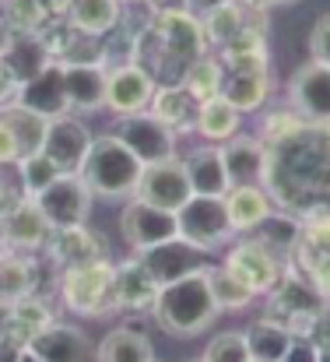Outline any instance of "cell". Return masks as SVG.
<instances>
[{
	"mask_svg": "<svg viewBox=\"0 0 330 362\" xmlns=\"http://www.w3.org/2000/svg\"><path fill=\"white\" fill-rule=\"evenodd\" d=\"M264 190L281 211L313 215L330 208V127L299 120L267 141Z\"/></svg>",
	"mask_w": 330,
	"mask_h": 362,
	"instance_id": "cell-1",
	"label": "cell"
},
{
	"mask_svg": "<svg viewBox=\"0 0 330 362\" xmlns=\"http://www.w3.org/2000/svg\"><path fill=\"white\" fill-rule=\"evenodd\" d=\"M204 271H194V274H183V278L169 281V285H158L155 303H151V317L158 320V327L165 334L187 341V338H197L201 331H208L221 317L215 299H211Z\"/></svg>",
	"mask_w": 330,
	"mask_h": 362,
	"instance_id": "cell-2",
	"label": "cell"
},
{
	"mask_svg": "<svg viewBox=\"0 0 330 362\" xmlns=\"http://www.w3.org/2000/svg\"><path fill=\"white\" fill-rule=\"evenodd\" d=\"M141 162L130 155V148L112 137V134H99L92 137V148L78 169V176L88 183V190L95 197H110V201H123L134 197L137 180H141Z\"/></svg>",
	"mask_w": 330,
	"mask_h": 362,
	"instance_id": "cell-3",
	"label": "cell"
},
{
	"mask_svg": "<svg viewBox=\"0 0 330 362\" xmlns=\"http://www.w3.org/2000/svg\"><path fill=\"white\" fill-rule=\"evenodd\" d=\"M327 310V296L302 274V271H281L278 285L267 292V317L285 324L295 338H310V327Z\"/></svg>",
	"mask_w": 330,
	"mask_h": 362,
	"instance_id": "cell-4",
	"label": "cell"
},
{
	"mask_svg": "<svg viewBox=\"0 0 330 362\" xmlns=\"http://www.w3.org/2000/svg\"><path fill=\"white\" fill-rule=\"evenodd\" d=\"M112 137H119L130 155L141 162V165H155V162H165L172 155H179V134L162 123L151 110H141V113H126V117H116L110 130Z\"/></svg>",
	"mask_w": 330,
	"mask_h": 362,
	"instance_id": "cell-5",
	"label": "cell"
},
{
	"mask_svg": "<svg viewBox=\"0 0 330 362\" xmlns=\"http://www.w3.org/2000/svg\"><path fill=\"white\" fill-rule=\"evenodd\" d=\"M60 299L78 317H106L112 313V264L95 260L85 267H67L60 274Z\"/></svg>",
	"mask_w": 330,
	"mask_h": 362,
	"instance_id": "cell-6",
	"label": "cell"
},
{
	"mask_svg": "<svg viewBox=\"0 0 330 362\" xmlns=\"http://www.w3.org/2000/svg\"><path fill=\"white\" fill-rule=\"evenodd\" d=\"M176 236L208 253H215L218 246L235 240V229L228 222L225 211V197H190L179 211H176Z\"/></svg>",
	"mask_w": 330,
	"mask_h": 362,
	"instance_id": "cell-7",
	"label": "cell"
},
{
	"mask_svg": "<svg viewBox=\"0 0 330 362\" xmlns=\"http://www.w3.org/2000/svg\"><path fill=\"white\" fill-rule=\"evenodd\" d=\"M92 201H95V194L88 190V183L78 173H60L42 194H35V204L46 215L49 229L85 226L92 215Z\"/></svg>",
	"mask_w": 330,
	"mask_h": 362,
	"instance_id": "cell-8",
	"label": "cell"
},
{
	"mask_svg": "<svg viewBox=\"0 0 330 362\" xmlns=\"http://www.w3.org/2000/svg\"><path fill=\"white\" fill-rule=\"evenodd\" d=\"M134 197L176 215V211L194 197L190 180H187V169H183V158H179V155H172V158H165V162L144 165V169H141V180H137Z\"/></svg>",
	"mask_w": 330,
	"mask_h": 362,
	"instance_id": "cell-9",
	"label": "cell"
},
{
	"mask_svg": "<svg viewBox=\"0 0 330 362\" xmlns=\"http://www.w3.org/2000/svg\"><path fill=\"white\" fill-rule=\"evenodd\" d=\"M148 39H151V42H158L165 57L179 60V67H183V71H187V64H190V60L204 57V46H208V39H204V32H201V21H197V18H190L183 7H179V11H176V7L162 11V14L155 18V25H151Z\"/></svg>",
	"mask_w": 330,
	"mask_h": 362,
	"instance_id": "cell-10",
	"label": "cell"
},
{
	"mask_svg": "<svg viewBox=\"0 0 330 362\" xmlns=\"http://www.w3.org/2000/svg\"><path fill=\"white\" fill-rule=\"evenodd\" d=\"M221 267L232 278H239L253 296H267L278 285V278H281V257H274L271 250H264L260 243H253L249 236H242L225 253Z\"/></svg>",
	"mask_w": 330,
	"mask_h": 362,
	"instance_id": "cell-11",
	"label": "cell"
},
{
	"mask_svg": "<svg viewBox=\"0 0 330 362\" xmlns=\"http://www.w3.org/2000/svg\"><path fill=\"white\" fill-rule=\"evenodd\" d=\"M92 130L88 123L74 113H60V117H49L46 123V137H42V155L60 169V173H78L88 148H92Z\"/></svg>",
	"mask_w": 330,
	"mask_h": 362,
	"instance_id": "cell-12",
	"label": "cell"
},
{
	"mask_svg": "<svg viewBox=\"0 0 330 362\" xmlns=\"http://www.w3.org/2000/svg\"><path fill=\"white\" fill-rule=\"evenodd\" d=\"M134 257L141 260V267L151 274L155 285H169V281H176V278H183V274H194V271H204V267L211 264V260H208V250L179 240V236L169 243H158V246H151V250H141V253H134Z\"/></svg>",
	"mask_w": 330,
	"mask_h": 362,
	"instance_id": "cell-13",
	"label": "cell"
},
{
	"mask_svg": "<svg viewBox=\"0 0 330 362\" xmlns=\"http://www.w3.org/2000/svg\"><path fill=\"white\" fill-rule=\"evenodd\" d=\"M119 233L134 253H141V250H151L158 243L176 240V215L134 197V201H126V208L119 215Z\"/></svg>",
	"mask_w": 330,
	"mask_h": 362,
	"instance_id": "cell-14",
	"label": "cell"
},
{
	"mask_svg": "<svg viewBox=\"0 0 330 362\" xmlns=\"http://www.w3.org/2000/svg\"><path fill=\"white\" fill-rule=\"evenodd\" d=\"M288 103L299 120L330 127V67L313 60L302 64L288 81Z\"/></svg>",
	"mask_w": 330,
	"mask_h": 362,
	"instance_id": "cell-15",
	"label": "cell"
},
{
	"mask_svg": "<svg viewBox=\"0 0 330 362\" xmlns=\"http://www.w3.org/2000/svg\"><path fill=\"white\" fill-rule=\"evenodd\" d=\"M158 81L141 67V64H123L106 71V110L112 117H126V113H141L151 106Z\"/></svg>",
	"mask_w": 330,
	"mask_h": 362,
	"instance_id": "cell-16",
	"label": "cell"
},
{
	"mask_svg": "<svg viewBox=\"0 0 330 362\" xmlns=\"http://www.w3.org/2000/svg\"><path fill=\"white\" fill-rule=\"evenodd\" d=\"M25 349L42 362H92L95 356L88 334L78 324H64V320H53L42 331H35L25 341Z\"/></svg>",
	"mask_w": 330,
	"mask_h": 362,
	"instance_id": "cell-17",
	"label": "cell"
},
{
	"mask_svg": "<svg viewBox=\"0 0 330 362\" xmlns=\"http://www.w3.org/2000/svg\"><path fill=\"white\" fill-rule=\"evenodd\" d=\"M64 95L71 113L106 110V67L99 60H64Z\"/></svg>",
	"mask_w": 330,
	"mask_h": 362,
	"instance_id": "cell-18",
	"label": "cell"
},
{
	"mask_svg": "<svg viewBox=\"0 0 330 362\" xmlns=\"http://www.w3.org/2000/svg\"><path fill=\"white\" fill-rule=\"evenodd\" d=\"M221 162L228 173V187H249L264 183L267 176V144L253 134H235L221 144Z\"/></svg>",
	"mask_w": 330,
	"mask_h": 362,
	"instance_id": "cell-19",
	"label": "cell"
},
{
	"mask_svg": "<svg viewBox=\"0 0 330 362\" xmlns=\"http://www.w3.org/2000/svg\"><path fill=\"white\" fill-rule=\"evenodd\" d=\"M14 103H21V106H28L32 113H39V117H60V113H71L67 110V95H64V67L53 60V64H46L35 78H28V81H21L18 85V95H14Z\"/></svg>",
	"mask_w": 330,
	"mask_h": 362,
	"instance_id": "cell-20",
	"label": "cell"
},
{
	"mask_svg": "<svg viewBox=\"0 0 330 362\" xmlns=\"http://www.w3.org/2000/svg\"><path fill=\"white\" fill-rule=\"evenodd\" d=\"M46 253L53 264H60L64 271L67 267H85V264H95V260H106V250L95 229L88 226H74V229H53L49 240H46Z\"/></svg>",
	"mask_w": 330,
	"mask_h": 362,
	"instance_id": "cell-21",
	"label": "cell"
},
{
	"mask_svg": "<svg viewBox=\"0 0 330 362\" xmlns=\"http://www.w3.org/2000/svg\"><path fill=\"white\" fill-rule=\"evenodd\" d=\"M183 169L190 180V190L197 197H225L228 190V173L221 162V144H197L183 155Z\"/></svg>",
	"mask_w": 330,
	"mask_h": 362,
	"instance_id": "cell-22",
	"label": "cell"
},
{
	"mask_svg": "<svg viewBox=\"0 0 330 362\" xmlns=\"http://www.w3.org/2000/svg\"><path fill=\"white\" fill-rule=\"evenodd\" d=\"M0 64L21 85V81L35 78L46 64H53V53H49V46L35 32H11L4 39V46H0Z\"/></svg>",
	"mask_w": 330,
	"mask_h": 362,
	"instance_id": "cell-23",
	"label": "cell"
},
{
	"mask_svg": "<svg viewBox=\"0 0 330 362\" xmlns=\"http://www.w3.org/2000/svg\"><path fill=\"white\" fill-rule=\"evenodd\" d=\"M0 233H4V240H7L11 250H39V246H46L53 229H49L46 215L39 211L35 197H21L7 211V218L0 222Z\"/></svg>",
	"mask_w": 330,
	"mask_h": 362,
	"instance_id": "cell-24",
	"label": "cell"
},
{
	"mask_svg": "<svg viewBox=\"0 0 330 362\" xmlns=\"http://www.w3.org/2000/svg\"><path fill=\"white\" fill-rule=\"evenodd\" d=\"M158 285L151 281V274L141 267L137 257L112 264V306L116 310H151Z\"/></svg>",
	"mask_w": 330,
	"mask_h": 362,
	"instance_id": "cell-25",
	"label": "cell"
},
{
	"mask_svg": "<svg viewBox=\"0 0 330 362\" xmlns=\"http://www.w3.org/2000/svg\"><path fill=\"white\" fill-rule=\"evenodd\" d=\"M95 362H155V345L148 338V331L119 324L102 334V341L95 345Z\"/></svg>",
	"mask_w": 330,
	"mask_h": 362,
	"instance_id": "cell-26",
	"label": "cell"
},
{
	"mask_svg": "<svg viewBox=\"0 0 330 362\" xmlns=\"http://www.w3.org/2000/svg\"><path fill=\"white\" fill-rule=\"evenodd\" d=\"M225 211H228V222H232L235 236H246L264 215L274 211V201H271V194L264 190V183L228 187V190H225Z\"/></svg>",
	"mask_w": 330,
	"mask_h": 362,
	"instance_id": "cell-27",
	"label": "cell"
},
{
	"mask_svg": "<svg viewBox=\"0 0 330 362\" xmlns=\"http://www.w3.org/2000/svg\"><path fill=\"white\" fill-rule=\"evenodd\" d=\"M218 95L232 103L242 117L257 113L271 95V71H225Z\"/></svg>",
	"mask_w": 330,
	"mask_h": 362,
	"instance_id": "cell-28",
	"label": "cell"
},
{
	"mask_svg": "<svg viewBox=\"0 0 330 362\" xmlns=\"http://www.w3.org/2000/svg\"><path fill=\"white\" fill-rule=\"evenodd\" d=\"M197 106H201V99H194L187 85L172 81V85L155 88V95H151V106H148V110H151V113H155L162 123H169V127L179 134V130H194Z\"/></svg>",
	"mask_w": 330,
	"mask_h": 362,
	"instance_id": "cell-29",
	"label": "cell"
},
{
	"mask_svg": "<svg viewBox=\"0 0 330 362\" xmlns=\"http://www.w3.org/2000/svg\"><path fill=\"white\" fill-rule=\"evenodd\" d=\"M194 130L208 141V144H225L228 137H235L242 130V113L225 103L221 95H211L197 106V120H194Z\"/></svg>",
	"mask_w": 330,
	"mask_h": 362,
	"instance_id": "cell-30",
	"label": "cell"
},
{
	"mask_svg": "<svg viewBox=\"0 0 330 362\" xmlns=\"http://www.w3.org/2000/svg\"><path fill=\"white\" fill-rule=\"evenodd\" d=\"M299 233H302L299 215H292V211H271L246 236L253 243H260L264 250H271L274 257H288L295 250V243H299Z\"/></svg>",
	"mask_w": 330,
	"mask_h": 362,
	"instance_id": "cell-31",
	"label": "cell"
},
{
	"mask_svg": "<svg viewBox=\"0 0 330 362\" xmlns=\"http://www.w3.org/2000/svg\"><path fill=\"white\" fill-rule=\"evenodd\" d=\"M246 349H249V362H281V356L292 345V331L285 324H278L274 317H260L253 320L246 331Z\"/></svg>",
	"mask_w": 330,
	"mask_h": 362,
	"instance_id": "cell-32",
	"label": "cell"
},
{
	"mask_svg": "<svg viewBox=\"0 0 330 362\" xmlns=\"http://www.w3.org/2000/svg\"><path fill=\"white\" fill-rule=\"evenodd\" d=\"M0 120L11 127V134H14V141H18V148H21V158H28V155H35V151H42V137H46V117H39V113H32L28 106H21V103H4L0 106Z\"/></svg>",
	"mask_w": 330,
	"mask_h": 362,
	"instance_id": "cell-33",
	"label": "cell"
},
{
	"mask_svg": "<svg viewBox=\"0 0 330 362\" xmlns=\"http://www.w3.org/2000/svg\"><path fill=\"white\" fill-rule=\"evenodd\" d=\"M67 14H71V25L88 35V39H99L116 28L119 21V0H67Z\"/></svg>",
	"mask_w": 330,
	"mask_h": 362,
	"instance_id": "cell-34",
	"label": "cell"
},
{
	"mask_svg": "<svg viewBox=\"0 0 330 362\" xmlns=\"http://www.w3.org/2000/svg\"><path fill=\"white\" fill-rule=\"evenodd\" d=\"M208 288H211V299H215V306H218V313H242L246 306H253V292L239 281V278H232L221 264H208Z\"/></svg>",
	"mask_w": 330,
	"mask_h": 362,
	"instance_id": "cell-35",
	"label": "cell"
},
{
	"mask_svg": "<svg viewBox=\"0 0 330 362\" xmlns=\"http://www.w3.org/2000/svg\"><path fill=\"white\" fill-rule=\"evenodd\" d=\"M201 32H204V39H208V42H215V46H228L232 39H239V35L246 32V7H242L239 0L221 4V7L211 11V14H204V18H201Z\"/></svg>",
	"mask_w": 330,
	"mask_h": 362,
	"instance_id": "cell-36",
	"label": "cell"
},
{
	"mask_svg": "<svg viewBox=\"0 0 330 362\" xmlns=\"http://www.w3.org/2000/svg\"><path fill=\"white\" fill-rule=\"evenodd\" d=\"M35 281H32V260L21 257V253H7L0 257V303H18L25 296H32Z\"/></svg>",
	"mask_w": 330,
	"mask_h": 362,
	"instance_id": "cell-37",
	"label": "cell"
},
{
	"mask_svg": "<svg viewBox=\"0 0 330 362\" xmlns=\"http://www.w3.org/2000/svg\"><path fill=\"white\" fill-rule=\"evenodd\" d=\"M221 78H225L221 60L197 57V60H190V64H187V71H183L179 85H187V88H190V95L204 103V99H211V95H218L221 92Z\"/></svg>",
	"mask_w": 330,
	"mask_h": 362,
	"instance_id": "cell-38",
	"label": "cell"
},
{
	"mask_svg": "<svg viewBox=\"0 0 330 362\" xmlns=\"http://www.w3.org/2000/svg\"><path fill=\"white\" fill-rule=\"evenodd\" d=\"M14 173H18V183H21V194L25 197H35V194H42L57 176H60V169L42 155V151H35V155H28V158H21L18 165H14Z\"/></svg>",
	"mask_w": 330,
	"mask_h": 362,
	"instance_id": "cell-39",
	"label": "cell"
},
{
	"mask_svg": "<svg viewBox=\"0 0 330 362\" xmlns=\"http://www.w3.org/2000/svg\"><path fill=\"white\" fill-rule=\"evenodd\" d=\"M204 362H249V349H246V334L228 327V331H218L208 349H204Z\"/></svg>",
	"mask_w": 330,
	"mask_h": 362,
	"instance_id": "cell-40",
	"label": "cell"
},
{
	"mask_svg": "<svg viewBox=\"0 0 330 362\" xmlns=\"http://www.w3.org/2000/svg\"><path fill=\"white\" fill-rule=\"evenodd\" d=\"M4 7H7L11 25H14L11 32H35L49 11V0H7Z\"/></svg>",
	"mask_w": 330,
	"mask_h": 362,
	"instance_id": "cell-41",
	"label": "cell"
},
{
	"mask_svg": "<svg viewBox=\"0 0 330 362\" xmlns=\"http://www.w3.org/2000/svg\"><path fill=\"white\" fill-rule=\"evenodd\" d=\"M310 60L330 67V11L320 14L310 28Z\"/></svg>",
	"mask_w": 330,
	"mask_h": 362,
	"instance_id": "cell-42",
	"label": "cell"
},
{
	"mask_svg": "<svg viewBox=\"0 0 330 362\" xmlns=\"http://www.w3.org/2000/svg\"><path fill=\"white\" fill-rule=\"evenodd\" d=\"M317 356H320V345L313 338H292V345L281 356V362H317Z\"/></svg>",
	"mask_w": 330,
	"mask_h": 362,
	"instance_id": "cell-43",
	"label": "cell"
},
{
	"mask_svg": "<svg viewBox=\"0 0 330 362\" xmlns=\"http://www.w3.org/2000/svg\"><path fill=\"white\" fill-rule=\"evenodd\" d=\"M18 162H21V148H18L11 127L0 120V165H18Z\"/></svg>",
	"mask_w": 330,
	"mask_h": 362,
	"instance_id": "cell-44",
	"label": "cell"
},
{
	"mask_svg": "<svg viewBox=\"0 0 330 362\" xmlns=\"http://www.w3.org/2000/svg\"><path fill=\"white\" fill-rule=\"evenodd\" d=\"M221 4H232V0H183V11L190 14V18H204V14H211L215 7H221Z\"/></svg>",
	"mask_w": 330,
	"mask_h": 362,
	"instance_id": "cell-45",
	"label": "cell"
},
{
	"mask_svg": "<svg viewBox=\"0 0 330 362\" xmlns=\"http://www.w3.org/2000/svg\"><path fill=\"white\" fill-rule=\"evenodd\" d=\"M21 197H25V194H21V187H7V183L0 180V222L7 218V211H11Z\"/></svg>",
	"mask_w": 330,
	"mask_h": 362,
	"instance_id": "cell-46",
	"label": "cell"
},
{
	"mask_svg": "<svg viewBox=\"0 0 330 362\" xmlns=\"http://www.w3.org/2000/svg\"><path fill=\"white\" fill-rule=\"evenodd\" d=\"M14 95H18V81H14V78H11V71L0 64V106H4V103H11Z\"/></svg>",
	"mask_w": 330,
	"mask_h": 362,
	"instance_id": "cell-47",
	"label": "cell"
},
{
	"mask_svg": "<svg viewBox=\"0 0 330 362\" xmlns=\"http://www.w3.org/2000/svg\"><path fill=\"white\" fill-rule=\"evenodd\" d=\"M249 7H260V11H267V7H288V4H295V0H246Z\"/></svg>",
	"mask_w": 330,
	"mask_h": 362,
	"instance_id": "cell-48",
	"label": "cell"
},
{
	"mask_svg": "<svg viewBox=\"0 0 330 362\" xmlns=\"http://www.w3.org/2000/svg\"><path fill=\"white\" fill-rule=\"evenodd\" d=\"M18 362H42V359H35L28 349H21V356H18Z\"/></svg>",
	"mask_w": 330,
	"mask_h": 362,
	"instance_id": "cell-49",
	"label": "cell"
},
{
	"mask_svg": "<svg viewBox=\"0 0 330 362\" xmlns=\"http://www.w3.org/2000/svg\"><path fill=\"white\" fill-rule=\"evenodd\" d=\"M317 362H330V345H320V356H317Z\"/></svg>",
	"mask_w": 330,
	"mask_h": 362,
	"instance_id": "cell-50",
	"label": "cell"
},
{
	"mask_svg": "<svg viewBox=\"0 0 330 362\" xmlns=\"http://www.w3.org/2000/svg\"><path fill=\"white\" fill-rule=\"evenodd\" d=\"M11 253V246H7V240H4V233H0V257H7Z\"/></svg>",
	"mask_w": 330,
	"mask_h": 362,
	"instance_id": "cell-51",
	"label": "cell"
},
{
	"mask_svg": "<svg viewBox=\"0 0 330 362\" xmlns=\"http://www.w3.org/2000/svg\"><path fill=\"white\" fill-rule=\"evenodd\" d=\"M119 4H137V0H119Z\"/></svg>",
	"mask_w": 330,
	"mask_h": 362,
	"instance_id": "cell-52",
	"label": "cell"
},
{
	"mask_svg": "<svg viewBox=\"0 0 330 362\" xmlns=\"http://www.w3.org/2000/svg\"><path fill=\"white\" fill-rule=\"evenodd\" d=\"M4 4H7V0H0V11H4Z\"/></svg>",
	"mask_w": 330,
	"mask_h": 362,
	"instance_id": "cell-53",
	"label": "cell"
},
{
	"mask_svg": "<svg viewBox=\"0 0 330 362\" xmlns=\"http://www.w3.org/2000/svg\"><path fill=\"white\" fill-rule=\"evenodd\" d=\"M190 362H204V359H190Z\"/></svg>",
	"mask_w": 330,
	"mask_h": 362,
	"instance_id": "cell-54",
	"label": "cell"
},
{
	"mask_svg": "<svg viewBox=\"0 0 330 362\" xmlns=\"http://www.w3.org/2000/svg\"><path fill=\"white\" fill-rule=\"evenodd\" d=\"M155 362H158V359H155Z\"/></svg>",
	"mask_w": 330,
	"mask_h": 362,
	"instance_id": "cell-55",
	"label": "cell"
}]
</instances>
